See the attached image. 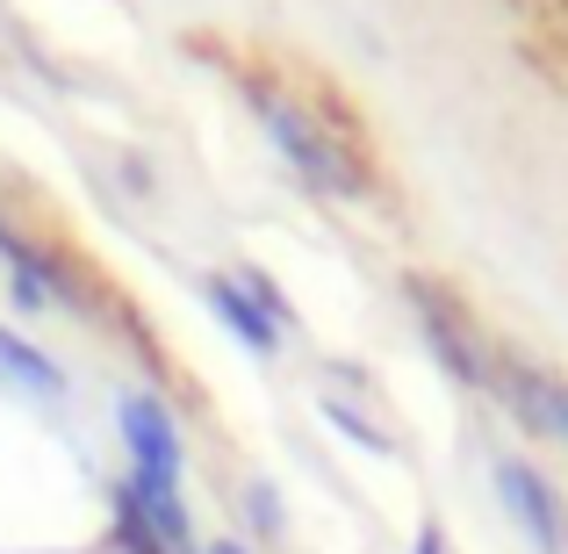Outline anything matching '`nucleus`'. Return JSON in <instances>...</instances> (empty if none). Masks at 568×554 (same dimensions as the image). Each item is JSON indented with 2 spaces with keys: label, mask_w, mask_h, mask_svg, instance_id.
Here are the masks:
<instances>
[{
  "label": "nucleus",
  "mask_w": 568,
  "mask_h": 554,
  "mask_svg": "<svg viewBox=\"0 0 568 554\" xmlns=\"http://www.w3.org/2000/svg\"><path fill=\"white\" fill-rule=\"evenodd\" d=\"M245 101H252V115H260V130L274 138V152L288 159L317 194H338V202H361V194H367V167L353 159V144H338L303 101L274 94L266 80H245Z\"/></svg>",
  "instance_id": "1"
},
{
  "label": "nucleus",
  "mask_w": 568,
  "mask_h": 554,
  "mask_svg": "<svg viewBox=\"0 0 568 554\" xmlns=\"http://www.w3.org/2000/svg\"><path fill=\"white\" fill-rule=\"evenodd\" d=\"M237 504H245V518H252V533H260V541H281V533H288V512H281V490L266 483V475H252V483L237 490Z\"/></svg>",
  "instance_id": "8"
},
{
  "label": "nucleus",
  "mask_w": 568,
  "mask_h": 554,
  "mask_svg": "<svg viewBox=\"0 0 568 554\" xmlns=\"http://www.w3.org/2000/svg\"><path fill=\"white\" fill-rule=\"evenodd\" d=\"M194 554H252L245 541H209V547H194Z\"/></svg>",
  "instance_id": "12"
},
{
  "label": "nucleus",
  "mask_w": 568,
  "mask_h": 554,
  "mask_svg": "<svg viewBox=\"0 0 568 554\" xmlns=\"http://www.w3.org/2000/svg\"><path fill=\"white\" fill-rule=\"evenodd\" d=\"M115 440L130 454V490H152V497H181V469L187 446L173 411L152 396V389H115Z\"/></svg>",
  "instance_id": "3"
},
{
  "label": "nucleus",
  "mask_w": 568,
  "mask_h": 554,
  "mask_svg": "<svg viewBox=\"0 0 568 554\" xmlns=\"http://www.w3.org/2000/svg\"><path fill=\"white\" fill-rule=\"evenodd\" d=\"M497 403L532 432V440H555L568 454V374L555 367H532V361H497Z\"/></svg>",
  "instance_id": "5"
},
{
  "label": "nucleus",
  "mask_w": 568,
  "mask_h": 554,
  "mask_svg": "<svg viewBox=\"0 0 568 554\" xmlns=\"http://www.w3.org/2000/svg\"><path fill=\"white\" fill-rule=\"evenodd\" d=\"M489 483H497V504L511 512V526L526 533L532 554H568V504L526 454H497L489 461Z\"/></svg>",
  "instance_id": "4"
},
{
  "label": "nucleus",
  "mask_w": 568,
  "mask_h": 554,
  "mask_svg": "<svg viewBox=\"0 0 568 554\" xmlns=\"http://www.w3.org/2000/svg\"><path fill=\"white\" fill-rule=\"evenodd\" d=\"M0 374H8L14 389H37V396H65V374H58V361L43 346H29L22 332H8V324H0Z\"/></svg>",
  "instance_id": "7"
},
{
  "label": "nucleus",
  "mask_w": 568,
  "mask_h": 554,
  "mask_svg": "<svg viewBox=\"0 0 568 554\" xmlns=\"http://www.w3.org/2000/svg\"><path fill=\"white\" fill-rule=\"evenodd\" d=\"M403 295H410L417 332H425V346H432V361H439V374H454V382L475 389V396H497V361H504V353L483 339V324L468 318V303H460L454 289H439V281H425V274L403 281Z\"/></svg>",
  "instance_id": "2"
},
{
  "label": "nucleus",
  "mask_w": 568,
  "mask_h": 554,
  "mask_svg": "<svg viewBox=\"0 0 568 554\" xmlns=\"http://www.w3.org/2000/svg\"><path fill=\"white\" fill-rule=\"evenodd\" d=\"M410 554H446V526H432V518H425V526H417V541H410Z\"/></svg>",
  "instance_id": "11"
},
{
  "label": "nucleus",
  "mask_w": 568,
  "mask_h": 554,
  "mask_svg": "<svg viewBox=\"0 0 568 554\" xmlns=\"http://www.w3.org/2000/svg\"><path fill=\"white\" fill-rule=\"evenodd\" d=\"M209 310H216V324H223V332H231L245 353H281V339H288V324H281L237 274H209Z\"/></svg>",
  "instance_id": "6"
},
{
  "label": "nucleus",
  "mask_w": 568,
  "mask_h": 554,
  "mask_svg": "<svg viewBox=\"0 0 568 554\" xmlns=\"http://www.w3.org/2000/svg\"><path fill=\"white\" fill-rule=\"evenodd\" d=\"M317 411H324V417H332V425H338V432H346V440H353V446H367V454H396V440H388V432H382V425H375V417H367V411H353V403H346V396H324V403H317Z\"/></svg>",
  "instance_id": "9"
},
{
  "label": "nucleus",
  "mask_w": 568,
  "mask_h": 554,
  "mask_svg": "<svg viewBox=\"0 0 568 554\" xmlns=\"http://www.w3.org/2000/svg\"><path fill=\"white\" fill-rule=\"evenodd\" d=\"M115 547H123V554H159L152 526H144V512H138V497H130L123 483H115Z\"/></svg>",
  "instance_id": "10"
}]
</instances>
